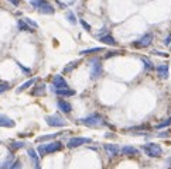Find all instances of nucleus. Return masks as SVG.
<instances>
[{
  "label": "nucleus",
  "instance_id": "c756f323",
  "mask_svg": "<svg viewBox=\"0 0 171 169\" xmlns=\"http://www.w3.org/2000/svg\"><path fill=\"white\" fill-rule=\"evenodd\" d=\"M10 169H21V162L20 161H16V162H13L10 166Z\"/></svg>",
  "mask_w": 171,
  "mask_h": 169
},
{
  "label": "nucleus",
  "instance_id": "a211bd4d",
  "mask_svg": "<svg viewBox=\"0 0 171 169\" xmlns=\"http://www.w3.org/2000/svg\"><path fill=\"white\" fill-rule=\"evenodd\" d=\"M55 93L59 96H64V97H68V96H74L75 90L72 89H62V90H55Z\"/></svg>",
  "mask_w": 171,
  "mask_h": 169
},
{
  "label": "nucleus",
  "instance_id": "423d86ee",
  "mask_svg": "<svg viewBox=\"0 0 171 169\" xmlns=\"http://www.w3.org/2000/svg\"><path fill=\"white\" fill-rule=\"evenodd\" d=\"M45 121L50 127H65L67 121H65L62 117H59L58 114H54V116H47L45 117Z\"/></svg>",
  "mask_w": 171,
  "mask_h": 169
},
{
  "label": "nucleus",
  "instance_id": "9d476101",
  "mask_svg": "<svg viewBox=\"0 0 171 169\" xmlns=\"http://www.w3.org/2000/svg\"><path fill=\"white\" fill-rule=\"evenodd\" d=\"M157 75L160 78H163V79H167L170 76V68H168V65L167 63H160L157 66Z\"/></svg>",
  "mask_w": 171,
  "mask_h": 169
},
{
  "label": "nucleus",
  "instance_id": "0eeeda50",
  "mask_svg": "<svg viewBox=\"0 0 171 169\" xmlns=\"http://www.w3.org/2000/svg\"><path fill=\"white\" fill-rule=\"evenodd\" d=\"M91 141H92L91 138H86V137H72V138H70L67 147L68 148H78V147H81V145H84V144H89Z\"/></svg>",
  "mask_w": 171,
  "mask_h": 169
},
{
  "label": "nucleus",
  "instance_id": "aec40b11",
  "mask_svg": "<svg viewBox=\"0 0 171 169\" xmlns=\"http://www.w3.org/2000/svg\"><path fill=\"white\" fill-rule=\"evenodd\" d=\"M61 132H55V134H50V135H41V137H38L37 138V141L38 143H41V141H47V140H53V138L55 137H58Z\"/></svg>",
  "mask_w": 171,
  "mask_h": 169
},
{
  "label": "nucleus",
  "instance_id": "ddd939ff",
  "mask_svg": "<svg viewBox=\"0 0 171 169\" xmlns=\"http://www.w3.org/2000/svg\"><path fill=\"white\" fill-rule=\"evenodd\" d=\"M57 106H58V109L62 111V113H70V111L72 110L71 103H70V101H67V100H58Z\"/></svg>",
  "mask_w": 171,
  "mask_h": 169
},
{
  "label": "nucleus",
  "instance_id": "7ed1b4c3",
  "mask_svg": "<svg viewBox=\"0 0 171 169\" xmlns=\"http://www.w3.org/2000/svg\"><path fill=\"white\" fill-rule=\"evenodd\" d=\"M78 121L86 127H99L103 124V117L101 114H91V116L85 117V118H81Z\"/></svg>",
  "mask_w": 171,
  "mask_h": 169
},
{
  "label": "nucleus",
  "instance_id": "6e6552de",
  "mask_svg": "<svg viewBox=\"0 0 171 169\" xmlns=\"http://www.w3.org/2000/svg\"><path fill=\"white\" fill-rule=\"evenodd\" d=\"M53 86L55 90H62V89H70L68 87V83H67V80L64 79V76H61V75H55L53 78Z\"/></svg>",
  "mask_w": 171,
  "mask_h": 169
},
{
  "label": "nucleus",
  "instance_id": "f03ea898",
  "mask_svg": "<svg viewBox=\"0 0 171 169\" xmlns=\"http://www.w3.org/2000/svg\"><path fill=\"white\" fill-rule=\"evenodd\" d=\"M62 149V144L59 141H54V143L45 144V145H38L37 151L40 154V157H44L45 154H54V152H58Z\"/></svg>",
  "mask_w": 171,
  "mask_h": 169
},
{
  "label": "nucleus",
  "instance_id": "473e14b6",
  "mask_svg": "<svg viewBox=\"0 0 171 169\" xmlns=\"http://www.w3.org/2000/svg\"><path fill=\"white\" fill-rule=\"evenodd\" d=\"M170 135V131H166V132H158V137L160 138H167Z\"/></svg>",
  "mask_w": 171,
  "mask_h": 169
},
{
  "label": "nucleus",
  "instance_id": "e433bc0d",
  "mask_svg": "<svg viewBox=\"0 0 171 169\" xmlns=\"http://www.w3.org/2000/svg\"><path fill=\"white\" fill-rule=\"evenodd\" d=\"M9 1H10L11 4H14V6H19V4H20V1H21V0H9Z\"/></svg>",
  "mask_w": 171,
  "mask_h": 169
},
{
  "label": "nucleus",
  "instance_id": "7c9ffc66",
  "mask_svg": "<svg viewBox=\"0 0 171 169\" xmlns=\"http://www.w3.org/2000/svg\"><path fill=\"white\" fill-rule=\"evenodd\" d=\"M17 65H19V68L21 69V71H23V72H24V73H31V71H30V69H28V68H26L24 65H21V63H20V62H17Z\"/></svg>",
  "mask_w": 171,
  "mask_h": 169
},
{
  "label": "nucleus",
  "instance_id": "f8f14e48",
  "mask_svg": "<svg viewBox=\"0 0 171 169\" xmlns=\"http://www.w3.org/2000/svg\"><path fill=\"white\" fill-rule=\"evenodd\" d=\"M16 126V123L11 120L10 117H7L6 114H0V127H6V128H13Z\"/></svg>",
  "mask_w": 171,
  "mask_h": 169
},
{
  "label": "nucleus",
  "instance_id": "dca6fc26",
  "mask_svg": "<svg viewBox=\"0 0 171 169\" xmlns=\"http://www.w3.org/2000/svg\"><path fill=\"white\" fill-rule=\"evenodd\" d=\"M101 40V42H103V44H106V45H110V47H113V45H116V41H115V38L110 35V34H106V35H103V37L99 38Z\"/></svg>",
  "mask_w": 171,
  "mask_h": 169
},
{
  "label": "nucleus",
  "instance_id": "f257e3e1",
  "mask_svg": "<svg viewBox=\"0 0 171 169\" xmlns=\"http://www.w3.org/2000/svg\"><path fill=\"white\" fill-rule=\"evenodd\" d=\"M30 4L43 14H54L55 13V9L45 0H30Z\"/></svg>",
  "mask_w": 171,
  "mask_h": 169
},
{
  "label": "nucleus",
  "instance_id": "2f4dec72",
  "mask_svg": "<svg viewBox=\"0 0 171 169\" xmlns=\"http://www.w3.org/2000/svg\"><path fill=\"white\" fill-rule=\"evenodd\" d=\"M81 24H82V27H85L86 28V31H91V26H89L85 20H81Z\"/></svg>",
  "mask_w": 171,
  "mask_h": 169
},
{
  "label": "nucleus",
  "instance_id": "9b49d317",
  "mask_svg": "<svg viewBox=\"0 0 171 169\" xmlns=\"http://www.w3.org/2000/svg\"><path fill=\"white\" fill-rule=\"evenodd\" d=\"M103 148H105V151L107 152L109 157H116V155L120 152V149H119V147L116 144H105Z\"/></svg>",
  "mask_w": 171,
  "mask_h": 169
},
{
  "label": "nucleus",
  "instance_id": "a878e982",
  "mask_svg": "<svg viewBox=\"0 0 171 169\" xmlns=\"http://www.w3.org/2000/svg\"><path fill=\"white\" fill-rule=\"evenodd\" d=\"M67 18H68V21H70V23H72V24H76V17H75V14L72 13V11H68V13H67Z\"/></svg>",
  "mask_w": 171,
  "mask_h": 169
},
{
  "label": "nucleus",
  "instance_id": "20e7f679",
  "mask_svg": "<svg viewBox=\"0 0 171 169\" xmlns=\"http://www.w3.org/2000/svg\"><path fill=\"white\" fill-rule=\"evenodd\" d=\"M141 149H143V151L149 155V157H151V158H158V157H161V154H163L161 147L158 145V144H155V143L146 144V145L141 147Z\"/></svg>",
  "mask_w": 171,
  "mask_h": 169
},
{
  "label": "nucleus",
  "instance_id": "4468645a",
  "mask_svg": "<svg viewBox=\"0 0 171 169\" xmlns=\"http://www.w3.org/2000/svg\"><path fill=\"white\" fill-rule=\"evenodd\" d=\"M120 152H122L123 155H136V154H139V149L132 147V145H124V147L120 149Z\"/></svg>",
  "mask_w": 171,
  "mask_h": 169
},
{
  "label": "nucleus",
  "instance_id": "c85d7f7f",
  "mask_svg": "<svg viewBox=\"0 0 171 169\" xmlns=\"http://www.w3.org/2000/svg\"><path fill=\"white\" fill-rule=\"evenodd\" d=\"M9 87H10V84L9 83H0V95L4 93L6 90H9Z\"/></svg>",
  "mask_w": 171,
  "mask_h": 169
},
{
  "label": "nucleus",
  "instance_id": "1a4fd4ad",
  "mask_svg": "<svg viewBox=\"0 0 171 169\" xmlns=\"http://www.w3.org/2000/svg\"><path fill=\"white\" fill-rule=\"evenodd\" d=\"M151 42H153V34H144V35L140 38V40L134 41V47H137V48H146V47H149Z\"/></svg>",
  "mask_w": 171,
  "mask_h": 169
},
{
  "label": "nucleus",
  "instance_id": "72a5a7b5",
  "mask_svg": "<svg viewBox=\"0 0 171 169\" xmlns=\"http://www.w3.org/2000/svg\"><path fill=\"white\" fill-rule=\"evenodd\" d=\"M115 55H118V52L116 51H110V52H107L106 58H110V57H115Z\"/></svg>",
  "mask_w": 171,
  "mask_h": 169
},
{
  "label": "nucleus",
  "instance_id": "5701e85b",
  "mask_svg": "<svg viewBox=\"0 0 171 169\" xmlns=\"http://www.w3.org/2000/svg\"><path fill=\"white\" fill-rule=\"evenodd\" d=\"M168 126H171V117L167 118V120H164L163 123H160V124H157L155 128H157V130H161V128H166V127H168Z\"/></svg>",
  "mask_w": 171,
  "mask_h": 169
},
{
  "label": "nucleus",
  "instance_id": "393cba45",
  "mask_svg": "<svg viewBox=\"0 0 171 169\" xmlns=\"http://www.w3.org/2000/svg\"><path fill=\"white\" fill-rule=\"evenodd\" d=\"M79 63V61H74V62H70L68 63V66H65V72H71V69H75L76 68V65Z\"/></svg>",
  "mask_w": 171,
  "mask_h": 169
},
{
  "label": "nucleus",
  "instance_id": "f3484780",
  "mask_svg": "<svg viewBox=\"0 0 171 169\" xmlns=\"http://www.w3.org/2000/svg\"><path fill=\"white\" fill-rule=\"evenodd\" d=\"M103 51V48L102 47H96V48H89V49H84V51H81V55H91V54H96V52H102Z\"/></svg>",
  "mask_w": 171,
  "mask_h": 169
},
{
  "label": "nucleus",
  "instance_id": "6ab92c4d",
  "mask_svg": "<svg viewBox=\"0 0 171 169\" xmlns=\"http://www.w3.org/2000/svg\"><path fill=\"white\" fill-rule=\"evenodd\" d=\"M34 82H36V79H30V80H27L26 83H23L21 86H20V87H19V89L16 90V92H17V93H20V92H23V90L28 89L30 86H33V84H34Z\"/></svg>",
  "mask_w": 171,
  "mask_h": 169
},
{
  "label": "nucleus",
  "instance_id": "bb28decb",
  "mask_svg": "<svg viewBox=\"0 0 171 169\" xmlns=\"http://www.w3.org/2000/svg\"><path fill=\"white\" fill-rule=\"evenodd\" d=\"M23 147H24V143H23V141H16V143L11 144V148H13V149H19V148H23Z\"/></svg>",
  "mask_w": 171,
  "mask_h": 169
},
{
  "label": "nucleus",
  "instance_id": "f704fd0d",
  "mask_svg": "<svg viewBox=\"0 0 171 169\" xmlns=\"http://www.w3.org/2000/svg\"><path fill=\"white\" fill-rule=\"evenodd\" d=\"M164 44H166V45H171V35H168V37L164 40Z\"/></svg>",
  "mask_w": 171,
  "mask_h": 169
},
{
  "label": "nucleus",
  "instance_id": "b1692460",
  "mask_svg": "<svg viewBox=\"0 0 171 169\" xmlns=\"http://www.w3.org/2000/svg\"><path fill=\"white\" fill-rule=\"evenodd\" d=\"M44 93H45V86H44V84H40V86H37V89L33 92V95H38V96H43Z\"/></svg>",
  "mask_w": 171,
  "mask_h": 169
},
{
  "label": "nucleus",
  "instance_id": "cd10ccee",
  "mask_svg": "<svg viewBox=\"0 0 171 169\" xmlns=\"http://www.w3.org/2000/svg\"><path fill=\"white\" fill-rule=\"evenodd\" d=\"M24 21H26V23H27V24H28L30 27H31V28H37V27H38L37 23H36V21H33L31 18H24Z\"/></svg>",
  "mask_w": 171,
  "mask_h": 169
},
{
  "label": "nucleus",
  "instance_id": "39448f33",
  "mask_svg": "<svg viewBox=\"0 0 171 169\" xmlns=\"http://www.w3.org/2000/svg\"><path fill=\"white\" fill-rule=\"evenodd\" d=\"M91 78L92 79H98L101 78L103 73V68H102V63L99 61V58H93L91 59Z\"/></svg>",
  "mask_w": 171,
  "mask_h": 169
},
{
  "label": "nucleus",
  "instance_id": "c9c22d12",
  "mask_svg": "<svg viewBox=\"0 0 171 169\" xmlns=\"http://www.w3.org/2000/svg\"><path fill=\"white\" fill-rule=\"evenodd\" d=\"M151 54H154V55H163V57H167L166 52H160V51H153Z\"/></svg>",
  "mask_w": 171,
  "mask_h": 169
},
{
  "label": "nucleus",
  "instance_id": "4be33fe9",
  "mask_svg": "<svg viewBox=\"0 0 171 169\" xmlns=\"http://www.w3.org/2000/svg\"><path fill=\"white\" fill-rule=\"evenodd\" d=\"M27 154H28V157H30L36 164H38V155H37V152H36V149L30 148V149H27Z\"/></svg>",
  "mask_w": 171,
  "mask_h": 169
},
{
  "label": "nucleus",
  "instance_id": "412c9836",
  "mask_svg": "<svg viewBox=\"0 0 171 169\" xmlns=\"http://www.w3.org/2000/svg\"><path fill=\"white\" fill-rule=\"evenodd\" d=\"M141 62L144 63V69L146 71H150V69H153V62L150 61L149 58H146V57H141Z\"/></svg>",
  "mask_w": 171,
  "mask_h": 169
},
{
  "label": "nucleus",
  "instance_id": "2eb2a0df",
  "mask_svg": "<svg viewBox=\"0 0 171 169\" xmlns=\"http://www.w3.org/2000/svg\"><path fill=\"white\" fill-rule=\"evenodd\" d=\"M17 27H19V30L20 31H27V32H34V28H31V27L27 24L24 20H19L17 21Z\"/></svg>",
  "mask_w": 171,
  "mask_h": 169
}]
</instances>
